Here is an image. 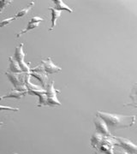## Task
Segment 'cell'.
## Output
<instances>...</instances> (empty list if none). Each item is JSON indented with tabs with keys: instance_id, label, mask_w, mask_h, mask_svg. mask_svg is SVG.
<instances>
[{
	"instance_id": "6da1fadb",
	"label": "cell",
	"mask_w": 137,
	"mask_h": 154,
	"mask_svg": "<svg viewBox=\"0 0 137 154\" xmlns=\"http://www.w3.org/2000/svg\"><path fill=\"white\" fill-rule=\"evenodd\" d=\"M96 116L102 118L109 129H119L132 127L135 123V116H125L120 114H113L104 111H97Z\"/></svg>"
},
{
	"instance_id": "7a4b0ae2",
	"label": "cell",
	"mask_w": 137,
	"mask_h": 154,
	"mask_svg": "<svg viewBox=\"0 0 137 154\" xmlns=\"http://www.w3.org/2000/svg\"><path fill=\"white\" fill-rule=\"evenodd\" d=\"M5 75L8 77L13 86L14 89L18 90V91H27V88L25 85V77L26 74H14L11 72H6Z\"/></svg>"
},
{
	"instance_id": "3957f363",
	"label": "cell",
	"mask_w": 137,
	"mask_h": 154,
	"mask_svg": "<svg viewBox=\"0 0 137 154\" xmlns=\"http://www.w3.org/2000/svg\"><path fill=\"white\" fill-rule=\"evenodd\" d=\"M115 146H118V141L115 136H104L99 151L104 154H114Z\"/></svg>"
},
{
	"instance_id": "277c9868",
	"label": "cell",
	"mask_w": 137,
	"mask_h": 154,
	"mask_svg": "<svg viewBox=\"0 0 137 154\" xmlns=\"http://www.w3.org/2000/svg\"><path fill=\"white\" fill-rule=\"evenodd\" d=\"M45 92H46V106H60L61 103L57 97V93L59 91L56 90L54 87V82H51V83H48V85L45 88Z\"/></svg>"
},
{
	"instance_id": "5b68a950",
	"label": "cell",
	"mask_w": 137,
	"mask_h": 154,
	"mask_svg": "<svg viewBox=\"0 0 137 154\" xmlns=\"http://www.w3.org/2000/svg\"><path fill=\"white\" fill-rule=\"evenodd\" d=\"M24 57H25V53L23 51V44H20L17 48H16V51H15V55H14V59L17 61L19 64V66L21 68L23 73L25 74H29L31 71V69L27 65V63H25L24 61Z\"/></svg>"
},
{
	"instance_id": "8992f818",
	"label": "cell",
	"mask_w": 137,
	"mask_h": 154,
	"mask_svg": "<svg viewBox=\"0 0 137 154\" xmlns=\"http://www.w3.org/2000/svg\"><path fill=\"white\" fill-rule=\"evenodd\" d=\"M117 140L118 141V146L123 149L128 154H137V145L133 143L129 140L126 138L123 137H117Z\"/></svg>"
},
{
	"instance_id": "52a82bcc",
	"label": "cell",
	"mask_w": 137,
	"mask_h": 154,
	"mask_svg": "<svg viewBox=\"0 0 137 154\" xmlns=\"http://www.w3.org/2000/svg\"><path fill=\"white\" fill-rule=\"evenodd\" d=\"M93 123L95 125V128H96L97 132L103 134L104 136H112L107 124L105 123V122L102 118H100L99 116H96L93 118Z\"/></svg>"
},
{
	"instance_id": "ba28073f",
	"label": "cell",
	"mask_w": 137,
	"mask_h": 154,
	"mask_svg": "<svg viewBox=\"0 0 137 154\" xmlns=\"http://www.w3.org/2000/svg\"><path fill=\"white\" fill-rule=\"evenodd\" d=\"M42 63V69L44 70L45 73L47 74H54V73H58L62 70V68L56 65L54 63L51 61V58H47L45 60L41 61Z\"/></svg>"
},
{
	"instance_id": "9c48e42d",
	"label": "cell",
	"mask_w": 137,
	"mask_h": 154,
	"mask_svg": "<svg viewBox=\"0 0 137 154\" xmlns=\"http://www.w3.org/2000/svg\"><path fill=\"white\" fill-rule=\"evenodd\" d=\"M43 21H44V19H43L42 17H32V18L30 19V21H29L28 23H27V28L17 33V38H19V37H21V36H22V34L27 33L28 31H31V30H33V29H34V28H36L37 27H39V23H40L41 22H43Z\"/></svg>"
},
{
	"instance_id": "30bf717a",
	"label": "cell",
	"mask_w": 137,
	"mask_h": 154,
	"mask_svg": "<svg viewBox=\"0 0 137 154\" xmlns=\"http://www.w3.org/2000/svg\"><path fill=\"white\" fill-rule=\"evenodd\" d=\"M30 75L35 77L36 79H38L39 81L42 84V87L44 89H45L46 86L48 85V76L46 75V74L45 73L44 70H40V71H30L29 73Z\"/></svg>"
},
{
	"instance_id": "8fae6325",
	"label": "cell",
	"mask_w": 137,
	"mask_h": 154,
	"mask_svg": "<svg viewBox=\"0 0 137 154\" xmlns=\"http://www.w3.org/2000/svg\"><path fill=\"white\" fill-rule=\"evenodd\" d=\"M28 94L27 91H18L16 89L11 90V92H10L9 94H5L4 96L0 97V100L5 99H21L22 97H24L25 95H27Z\"/></svg>"
},
{
	"instance_id": "7c38bea8",
	"label": "cell",
	"mask_w": 137,
	"mask_h": 154,
	"mask_svg": "<svg viewBox=\"0 0 137 154\" xmlns=\"http://www.w3.org/2000/svg\"><path fill=\"white\" fill-rule=\"evenodd\" d=\"M104 135L99 134V133H94L92 135V137H91V146L93 148H96L99 150V146H100V145H101L103 140H104Z\"/></svg>"
},
{
	"instance_id": "4fadbf2b",
	"label": "cell",
	"mask_w": 137,
	"mask_h": 154,
	"mask_svg": "<svg viewBox=\"0 0 137 154\" xmlns=\"http://www.w3.org/2000/svg\"><path fill=\"white\" fill-rule=\"evenodd\" d=\"M48 9H49V11H51V26L49 28V31H52L54 29L55 27H56L57 20L60 17L61 11H57V10H55L54 8H52V7H49Z\"/></svg>"
},
{
	"instance_id": "5bb4252c",
	"label": "cell",
	"mask_w": 137,
	"mask_h": 154,
	"mask_svg": "<svg viewBox=\"0 0 137 154\" xmlns=\"http://www.w3.org/2000/svg\"><path fill=\"white\" fill-rule=\"evenodd\" d=\"M53 3H54V9L57 10V11H66L70 13H72L73 11H72L71 8H70L69 6L66 5L65 3L62 0H53Z\"/></svg>"
},
{
	"instance_id": "9a60e30c",
	"label": "cell",
	"mask_w": 137,
	"mask_h": 154,
	"mask_svg": "<svg viewBox=\"0 0 137 154\" xmlns=\"http://www.w3.org/2000/svg\"><path fill=\"white\" fill-rule=\"evenodd\" d=\"M9 61H10V72L14 73V74H22V73H23L20 66H19L18 63L14 59V57H10Z\"/></svg>"
},
{
	"instance_id": "2e32d148",
	"label": "cell",
	"mask_w": 137,
	"mask_h": 154,
	"mask_svg": "<svg viewBox=\"0 0 137 154\" xmlns=\"http://www.w3.org/2000/svg\"><path fill=\"white\" fill-rule=\"evenodd\" d=\"M129 97L131 99L132 102L129 104H127L126 105H132L134 107H137V83H135V86L132 88Z\"/></svg>"
},
{
	"instance_id": "e0dca14e",
	"label": "cell",
	"mask_w": 137,
	"mask_h": 154,
	"mask_svg": "<svg viewBox=\"0 0 137 154\" xmlns=\"http://www.w3.org/2000/svg\"><path fill=\"white\" fill-rule=\"evenodd\" d=\"M33 5H34V2H30L25 8H23L22 10H21L20 11H18L17 15L14 16V17H15L16 19H17V18H19V17H24L25 15H27V13H28V11L32 9V7H33Z\"/></svg>"
},
{
	"instance_id": "ac0fdd59",
	"label": "cell",
	"mask_w": 137,
	"mask_h": 154,
	"mask_svg": "<svg viewBox=\"0 0 137 154\" xmlns=\"http://www.w3.org/2000/svg\"><path fill=\"white\" fill-rule=\"evenodd\" d=\"M15 20H16V18L14 17H9V18H7V19H5V20H3V21H1V22H0V28H3V27H5L8 24H11V22H13V21H15Z\"/></svg>"
},
{
	"instance_id": "d6986e66",
	"label": "cell",
	"mask_w": 137,
	"mask_h": 154,
	"mask_svg": "<svg viewBox=\"0 0 137 154\" xmlns=\"http://www.w3.org/2000/svg\"><path fill=\"white\" fill-rule=\"evenodd\" d=\"M11 4V1H9V0H0V14H2L4 10Z\"/></svg>"
},
{
	"instance_id": "ffe728a7",
	"label": "cell",
	"mask_w": 137,
	"mask_h": 154,
	"mask_svg": "<svg viewBox=\"0 0 137 154\" xmlns=\"http://www.w3.org/2000/svg\"><path fill=\"white\" fill-rule=\"evenodd\" d=\"M0 110H11V111H18V108H14L11 106H4V105H0Z\"/></svg>"
},
{
	"instance_id": "44dd1931",
	"label": "cell",
	"mask_w": 137,
	"mask_h": 154,
	"mask_svg": "<svg viewBox=\"0 0 137 154\" xmlns=\"http://www.w3.org/2000/svg\"><path fill=\"white\" fill-rule=\"evenodd\" d=\"M114 154H128L123 150V149H122L120 146H115V148H114Z\"/></svg>"
},
{
	"instance_id": "7402d4cb",
	"label": "cell",
	"mask_w": 137,
	"mask_h": 154,
	"mask_svg": "<svg viewBox=\"0 0 137 154\" xmlns=\"http://www.w3.org/2000/svg\"><path fill=\"white\" fill-rule=\"evenodd\" d=\"M94 154H104V153H103V152H99V151H98V152H95V153Z\"/></svg>"
},
{
	"instance_id": "603a6c76",
	"label": "cell",
	"mask_w": 137,
	"mask_h": 154,
	"mask_svg": "<svg viewBox=\"0 0 137 154\" xmlns=\"http://www.w3.org/2000/svg\"><path fill=\"white\" fill-rule=\"evenodd\" d=\"M2 124H3V122H0V126H1Z\"/></svg>"
}]
</instances>
